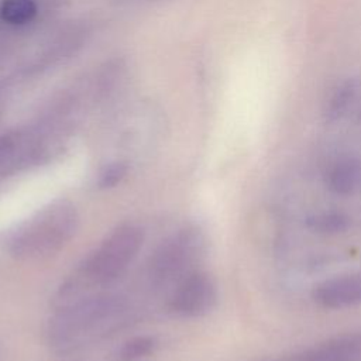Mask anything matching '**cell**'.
I'll list each match as a JSON object with an SVG mask.
<instances>
[{
	"label": "cell",
	"mask_w": 361,
	"mask_h": 361,
	"mask_svg": "<svg viewBox=\"0 0 361 361\" xmlns=\"http://www.w3.org/2000/svg\"><path fill=\"white\" fill-rule=\"evenodd\" d=\"M78 223L79 216L71 203L55 202L10 231L6 248L20 259L51 255L73 237Z\"/></svg>",
	"instance_id": "cell-1"
},
{
	"label": "cell",
	"mask_w": 361,
	"mask_h": 361,
	"mask_svg": "<svg viewBox=\"0 0 361 361\" xmlns=\"http://www.w3.org/2000/svg\"><path fill=\"white\" fill-rule=\"evenodd\" d=\"M121 312L123 303L117 298L96 296L85 299L63 309L51 320L49 340L59 348L76 345L83 338L100 331Z\"/></svg>",
	"instance_id": "cell-2"
},
{
	"label": "cell",
	"mask_w": 361,
	"mask_h": 361,
	"mask_svg": "<svg viewBox=\"0 0 361 361\" xmlns=\"http://www.w3.org/2000/svg\"><path fill=\"white\" fill-rule=\"evenodd\" d=\"M142 230L135 226H121L86 259L83 275L96 283L116 279L135 258L142 245Z\"/></svg>",
	"instance_id": "cell-3"
},
{
	"label": "cell",
	"mask_w": 361,
	"mask_h": 361,
	"mask_svg": "<svg viewBox=\"0 0 361 361\" xmlns=\"http://www.w3.org/2000/svg\"><path fill=\"white\" fill-rule=\"evenodd\" d=\"M197 251V238L190 231L179 233L165 243L151 257L149 276L155 283L179 276L193 261Z\"/></svg>",
	"instance_id": "cell-4"
},
{
	"label": "cell",
	"mask_w": 361,
	"mask_h": 361,
	"mask_svg": "<svg viewBox=\"0 0 361 361\" xmlns=\"http://www.w3.org/2000/svg\"><path fill=\"white\" fill-rule=\"evenodd\" d=\"M216 302L213 281L202 272L186 275L176 288L171 307L175 313L186 317H196L207 313Z\"/></svg>",
	"instance_id": "cell-5"
},
{
	"label": "cell",
	"mask_w": 361,
	"mask_h": 361,
	"mask_svg": "<svg viewBox=\"0 0 361 361\" xmlns=\"http://www.w3.org/2000/svg\"><path fill=\"white\" fill-rule=\"evenodd\" d=\"M314 300L330 309H340L361 303V276H338L317 285Z\"/></svg>",
	"instance_id": "cell-6"
},
{
	"label": "cell",
	"mask_w": 361,
	"mask_h": 361,
	"mask_svg": "<svg viewBox=\"0 0 361 361\" xmlns=\"http://www.w3.org/2000/svg\"><path fill=\"white\" fill-rule=\"evenodd\" d=\"M327 114L331 118L351 116L361 121V78L340 83L330 94Z\"/></svg>",
	"instance_id": "cell-7"
},
{
	"label": "cell",
	"mask_w": 361,
	"mask_h": 361,
	"mask_svg": "<svg viewBox=\"0 0 361 361\" xmlns=\"http://www.w3.org/2000/svg\"><path fill=\"white\" fill-rule=\"evenodd\" d=\"M327 185L337 195H350L361 188V159L341 158L327 173Z\"/></svg>",
	"instance_id": "cell-8"
},
{
	"label": "cell",
	"mask_w": 361,
	"mask_h": 361,
	"mask_svg": "<svg viewBox=\"0 0 361 361\" xmlns=\"http://www.w3.org/2000/svg\"><path fill=\"white\" fill-rule=\"evenodd\" d=\"M37 7L32 0H4L0 7L1 17L11 24H24L32 20Z\"/></svg>",
	"instance_id": "cell-9"
},
{
	"label": "cell",
	"mask_w": 361,
	"mask_h": 361,
	"mask_svg": "<svg viewBox=\"0 0 361 361\" xmlns=\"http://www.w3.org/2000/svg\"><path fill=\"white\" fill-rule=\"evenodd\" d=\"M155 340L152 337H134L128 340L120 350V358L123 361H135L151 354L155 348Z\"/></svg>",
	"instance_id": "cell-10"
},
{
	"label": "cell",
	"mask_w": 361,
	"mask_h": 361,
	"mask_svg": "<svg viewBox=\"0 0 361 361\" xmlns=\"http://www.w3.org/2000/svg\"><path fill=\"white\" fill-rule=\"evenodd\" d=\"M345 224H347L345 219L341 214H336V213H323L310 220V226L314 230L329 231V233L343 230Z\"/></svg>",
	"instance_id": "cell-11"
},
{
	"label": "cell",
	"mask_w": 361,
	"mask_h": 361,
	"mask_svg": "<svg viewBox=\"0 0 361 361\" xmlns=\"http://www.w3.org/2000/svg\"><path fill=\"white\" fill-rule=\"evenodd\" d=\"M126 166L123 164H114V165H110L100 176V180H99V185L100 188H113L116 186L117 183L121 182V179L124 178L126 175Z\"/></svg>",
	"instance_id": "cell-12"
}]
</instances>
